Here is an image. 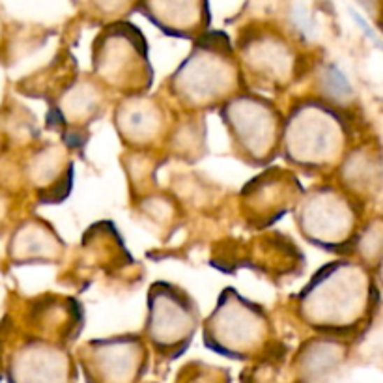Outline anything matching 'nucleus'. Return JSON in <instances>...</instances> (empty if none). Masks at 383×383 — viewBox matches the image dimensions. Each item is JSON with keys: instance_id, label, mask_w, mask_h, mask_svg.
I'll return each instance as SVG.
<instances>
[{"instance_id": "nucleus-2", "label": "nucleus", "mask_w": 383, "mask_h": 383, "mask_svg": "<svg viewBox=\"0 0 383 383\" xmlns=\"http://www.w3.org/2000/svg\"><path fill=\"white\" fill-rule=\"evenodd\" d=\"M354 19H355V23H359L361 27H363V30H365V34L368 36V38H372V40H376V34H374V32H372V30L368 29V24H366L365 21H363V19H361L359 15H357V13H354Z\"/></svg>"}, {"instance_id": "nucleus-1", "label": "nucleus", "mask_w": 383, "mask_h": 383, "mask_svg": "<svg viewBox=\"0 0 383 383\" xmlns=\"http://www.w3.org/2000/svg\"><path fill=\"white\" fill-rule=\"evenodd\" d=\"M326 80L327 88H329L333 94H337V96H348L349 92H352V86H349L348 79H346L342 71H338L337 68H329Z\"/></svg>"}]
</instances>
